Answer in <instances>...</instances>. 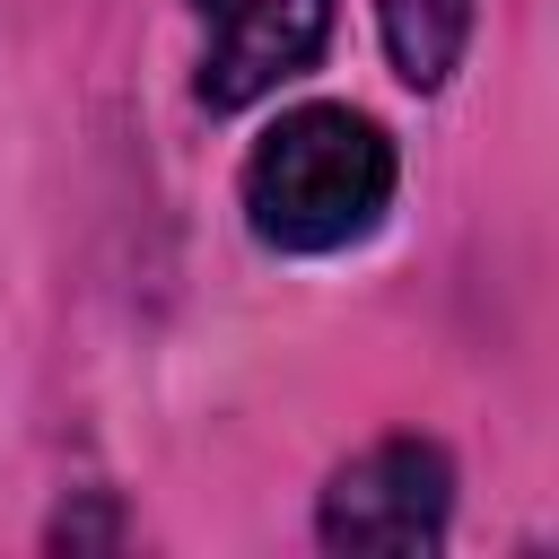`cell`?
Segmentation results:
<instances>
[{"label":"cell","mask_w":559,"mask_h":559,"mask_svg":"<svg viewBox=\"0 0 559 559\" xmlns=\"http://www.w3.org/2000/svg\"><path fill=\"white\" fill-rule=\"evenodd\" d=\"M472 26H480V0H376V35H384V61L411 96H437L463 52H472Z\"/></svg>","instance_id":"277c9868"},{"label":"cell","mask_w":559,"mask_h":559,"mask_svg":"<svg viewBox=\"0 0 559 559\" xmlns=\"http://www.w3.org/2000/svg\"><path fill=\"white\" fill-rule=\"evenodd\" d=\"M192 26H201V70H192L201 114H245L323 61L332 0H192Z\"/></svg>","instance_id":"3957f363"},{"label":"cell","mask_w":559,"mask_h":559,"mask_svg":"<svg viewBox=\"0 0 559 559\" xmlns=\"http://www.w3.org/2000/svg\"><path fill=\"white\" fill-rule=\"evenodd\" d=\"M454 533V463L437 437H376L349 454L314 498L323 550H376V559H428Z\"/></svg>","instance_id":"7a4b0ae2"},{"label":"cell","mask_w":559,"mask_h":559,"mask_svg":"<svg viewBox=\"0 0 559 559\" xmlns=\"http://www.w3.org/2000/svg\"><path fill=\"white\" fill-rule=\"evenodd\" d=\"M402 192V148L376 114L358 105H288L262 122V140L245 148L236 166V201H245V227L262 253H349L384 227Z\"/></svg>","instance_id":"6da1fadb"}]
</instances>
